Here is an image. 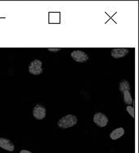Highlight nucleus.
Wrapping results in <instances>:
<instances>
[{
	"label": "nucleus",
	"mask_w": 139,
	"mask_h": 153,
	"mask_svg": "<svg viewBox=\"0 0 139 153\" xmlns=\"http://www.w3.org/2000/svg\"><path fill=\"white\" fill-rule=\"evenodd\" d=\"M119 90L122 93H123V98L124 102L127 105H131L133 104V98L130 90V83L127 80H123L119 82Z\"/></svg>",
	"instance_id": "f257e3e1"
},
{
	"label": "nucleus",
	"mask_w": 139,
	"mask_h": 153,
	"mask_svg": "<svg viewBox=\"0 0 139 153\" xmlns=\"http://www.w3.org/2000/svg\"><path fill=\"white\" fill-rule=\"evenodd\" d=\"M77 117L73 114H68L62 117L57 122V126L61 128H69L77 124Z\"/></svg>",
	"instance_id": "f03ea898"
},
{
	"label": "nucleus",
	"mask_w": 139,
	"mask_h": 153,
	"mask_svg": "<svg viewBox=\"0 0 139 153\" xmlns=\"http://www.w3.org/2000/svg\"><path fill=\"white\" fill-rule=\"evenodd\" d=\"M29 71L31 75L34 76H38L41 75L43 72V68H42V62L38 59H34L33 61L30 62L29 65Z\"/></svg>",
	"instance_id": "7ed1b4c3"
},
{
	"label": "nucleus",
	"mask_w": 139,
	"mask_h": 153,
	"mask_svg": "<svg viewBox=\"0 0 139 153\" xmlns=\"http://www.w3.org/2000/svg\"><path fill=\"white\" fill-rule=\"evenodd\" d=\"M93 121L96 126L103 128V127H105V126H107V124L109 122V120H108L107 117L104 114L98 112L96 113L95 115H94Z\"/></svg>",
	"instance_id": "20e7f679"
},
{
	"label": "nucleus",
	"mask_w": 139,
	"mask_h": 153,
	"mask_svg": "<svg viewBox=\"0 0 139 153\" xmlns=\"http://www.w3.org/2000/svg\"><path fill=\"white\" fill-rule=\"evenodd\" d=\"M71 56L75 61L78 63H85L89 59V56L85 52L80 50H75L71 53Z\"/></svg>",
	"instance_id": "39448f33"
},
{
	"label": "nucleus",
	"mask_w": 139,
	"mask_h": 153,
	"mask_svg": "<svg viewBox=\"0 0 139 153\" xmlns=\"http://www.w3.org/2000/svg\"><path fill=\"white\" fill-rule=\"evenodd\" d=\"M33 115L37 120H42L46 116V109L40 104H37L33 110Z\"/></svg>",
	"instance_id": "423d86ee"
},
{
	"label": "nucleus",
	"mask_w": 139,
	"mask_h": 153,
	"mask_svg": "<svg viewBox=\"0 0 139 153\" xmlns=\"http://www.w3.org/2000/svg\"><path fill=\"white\" fill-rule=\"evenodd\" d=\"M129 53V49L126 48H114L111 52L112 57L114 59H120L127 55Z\"/></svg>",
	"instance_id": "0eeeda50"
},
{
	"label": "nucleus",
	"mask_w": 139,
	"mask_h": 153,
	"mask_svg": "<svg viewBox=\"0 0 139 153\" xmlns=\"http://www.w3.org/2000/svg\"><path fill=\"white\" fill-rule=\"evenodd\" d=\"M0 148L8 152H13L14 150V145L10 140L1 137L0 138Z\"/></svg>",
	"instance_id": "6e6552de"
},
{
	"label": "nucleus",
	"mask_w": 139,
	"mask_h": 153,
	"mask_svg": "<svg viewBox=\"0 0 139 153\" xmlns=\"http://www.w3.org/2000/svg\"><path fill=\"white\" fill-rule=\"evenodd\" d=\"M125 133V130L123 128H115L114 130H113L110 134V137L112 140H118L120 137H122Z\"/></svg>",
	"instance_id": "1a4fd4ad"
},
{
	"label": "nucleus",
	"mask_w": 139,
	"mask_h": 153,
	"mask_svg": "<svg viewBox=\"0 0 139 153\" xmlns=\"http://www.w3.org/2000/svg\"><path fill=\"white\" fill-rule=\"evenodd\" d=\"M126 109V111H127V112L129 113V114H130V116L132 117L133 118H135V108L133 107L132 105H127Z\"/></svg>",
	"instance_id": "9d476101"
},
{
	"label": "nucleus",
	"mask_w": 139,
	"mask_h": 153,
	"mask_svg": "<svg viewBox=\"0 0 139 153\" xmlns=\"http://www.w3.org/2000/svg\"><path fill=\"white\" fill-rule=\"evenodd\" d=\"M48 50L49 52H52V53H57V52H59V51L61 50V48H49Z\"/></svg>",
	"instance_id": "9b49d317"
},
{
	"label": "nucleus",
	"mask_w": 139,
	"mask_h": 153,
	"mask_svg": "<svg viewBox=\"0 0 139 153\" xmlns=\"http://www.w3.org/2000/svg\"><path fill=\"white\" fill-rule=\"evenodd\" d=\"M19 153H33L31 152L28 151V150H25V149H23V150H21L20 152Z\"/></svg>",
	"instance_id": "f8f14e48"
}]
</instances>
